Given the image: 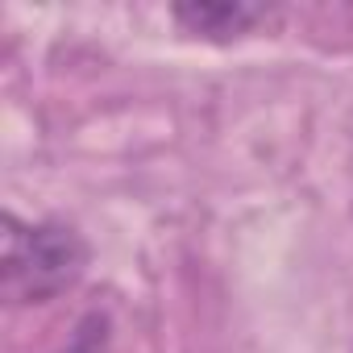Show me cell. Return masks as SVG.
<instances>
[{"label":"cell","mask_w":353,"mask_h":353,"mask_svg":"<svg viewBox=\"0 0 353 353\" xmlns=\"http://www.w3.org/2000/svg\"><path fill=\"white\" fill-rule=\"evenodd\" d=\"M88 270V241L54 221L5 216V254H0V291L9 303H50L71 291Z\"/></svg>","instance_id":"obj_1"},{"label":"cell","mask_w":353,"mask_h":353,"mask_svg":"<svg viewBox=\"0 0 353 353\" xmlns=\"http://www.w3.org/2000/svg\"><path fill=\"white\" fill-rule=\"evenodd\" d=\"M170 17L196 38H241L274 21L270 5H250V0H192V5H174Z\"/></svg>","instance_id":"obj_2"}]
</instances>
